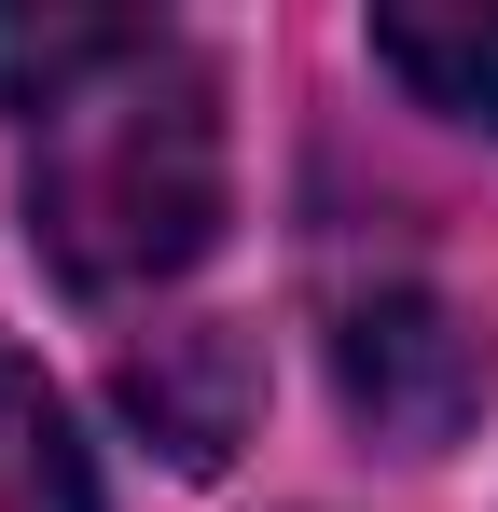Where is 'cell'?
Listing matches in <instances>:
<instances>
[{"mask_svg":"<svg viewBox=\"0 0 498 512\" xmlns=\"http://www.w3.org/2000/svg\"><path fill=\"white\" fill-rule=\"evenodd\" d=\"M0 512H97V471H83L70 402L0 346Z\"/></svg>","mask_w":498,"mask_h":512,"instance_id":"cell-5","label":"cell"},{"mask_svg":"<svg viewBox=\"0 0 498 512\" xmlns=\"http://www.w3.org/2000/svg\"><path fill=\"white\" fill-rule=\"evenodd\" d=\"M332 388H346V416L374 429V443L429 457V443H457L471 402H485V333H471L443 291L388 277V291H360V305L332 319Z\"/></svg>","mask_w":498,"mask_h":512,"instance_id":"cell-2","label":"cell"},{"mask_svg":"<svg viewBox=\"0 0 498 512\" xmlns=\"http://www.w3.org/2000/svg\"><path fill=\"white\" fill-rule=\"evenodd\" d=\"M166 28L153 14H0V111H70L97 70H125V56H153Z\"/></svg>","mask_w":498,"mask_h":512,"instance_id":"cell-4","label":"cell"},{"mask_svg":"<svg viewBox=\"0 0 498 512\" xmlns=\"http://www.w3.org/2000/svg\"><path fill=\"white\" fill-rule=\"evenodd\" d=\"M222 236V84L153 42L97 70L70 111H42L28 153V250L70 277L83 305H125Z\"/></svg>","mask_w":498,"mask_h":512,"instance_id":"cell-1","label":"cell"},{"mask_svg":"<svg viewBox=\"0 0 498 512\" xmlns=\"http://www.w3.org/2000/svg\"><path fill=\"white\" fill-rule=\"evenodd\" d=\"M111 402L166 443V471H222L249 443V416H263V360H249L236 319H180V333H153L111 374Z\"/></svg>","mask_w":498,"mask_h":512,"instance_id":"cell-3","label":"cell"},{"mask_svg":"<svg viewBox=\"0 0 498 512\" xmlns=\"http://www.w3.org/2000/svg\"><path fill=\"white\" fill-rule=\"evenodd\" d=\"M374 70L457 125H498V14H374Z\"/></svg>","mask_w":498,"mask_h":512,"instance_id":"cell-6","label":"cell"}]
</instances>
